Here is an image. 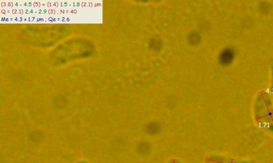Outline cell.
<instances>
[{"label": "cell", "mask_w": 273, "mask_h": 163, "mask_svg": "<svg viewBox=\"0 0 273 163\" xmlns=\"http://www.w3.org/2000/svg\"><path fill=\"white\" fill-rule=\"evenodd\" d=\"M255 118L261 129L273 134V106L270 95L262 92L255 103Z\"/></svg>", "instance_id": "6da1fadb"}, {"label": "cell", "mask_w": 273, "mask_h": 163, "mask_svg": "<svg viewBox=\"0 0 273 163\" xmlns=\"http://www.w3.org/2000/svg\"><path fill=\"white\" fill-rule=\"evenodd\" d=\"M271 92L273 96V65L271 67Z\"/></svg>", "instance_id": "277c9868"}, {"label": "cell", "mask_w": 273, "mask_h": 163, "mask_svg": "<svg viewBox=\"0 0 273 163\" xmlns=\"http://www.w3.org/2000/svg\"><path fill=\"white\" fill-rule=\"evenodd\" d=\"M235 52L234 49L226 48L220 54L219 62L222 65H230L235 59Z\"/></svg>", "instance_id": "7a4b0ae2"}, {"label": "cell", "mask_w": 273, "mask_h": 163, "mask_svg": "<svg viewBox=\"0 0 273 163\" xmlns=\"http://www.w3.org/2000/svg\"><path fill=\"white\" fill-rule=\"evenodd\" d=\"M190 41L193 44H196L197 42H199V36H197V35L194 34L191 35V36H190Z\"/></svg>", "instance_id": "3957f363"}]
</instances>
